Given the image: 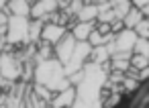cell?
Listing matches in <instances>:
<instances>
[{
	"label": "cell",
	"mask_w": 149,
	"mask_h": 108,
	"mask_svg": "<svg viewBox=\"0 0 149 108\" xmlns=\"http://www.w3.org/2000/svg\"><path fill=\"white\" fill-rule=\"evenodd\" d=\"M110 27H112V35H118V33H123V31H125V29H127V27H125V23H123V21H114V23H112V25H110Z\"/></svg>",
	"instance_id": "obj_22"
},
{
	"label": "cell",
	"mask_w": 149,
	"mask_h": 108,
	"mask_svg": "<svg viewBox=\"0 0 149 108\" xmlns=\"http://www.w3.org/2000/svg\"><path fill=\"white\" fill-rule=\"evenodd\" d=\"M114 108H149V80L141 82L137 90L123 94L120 102Z\"/></svg>",
	"instance_id": "obj_3"
},
{
	"label": "cell",
	"mask_w": 149,
	"mask_h": 108,
	"mask_svg": "<svg viewBox=\"0 0 149 108\" xmlns=\"http://www.w3.org/2000/svg\"><path fill=\"white\" fill-rule=\"evenodd\" d=\"M0 75L17 84L23 75V61L15 53H2L0 55Z\"/></svg>",
	"instance_id": "obj_4"
},
{
	"label": "cell",
	"mask_w": 149,
	"mask_h": 108,
	"mask_svg": "<svg viewBox=\"0 0 149 108\" xmlns=\"http://www.w3.org/2000/svg\"><path fill=\"white\" fill-rule=\"evenodd\" d=\"M70 31L65 29V27H61V25H55V23H45V27H43V35H41V41H45V43H49V45H57L65 35H68Z\"/></svg>",
	"instance_id": "obj_8"
},
{
	"label": "cell",
	"mask_w": 149,
	"mask_h": 108,
	"mask_svg": "<svg viewBox=\"0 0 149 108\" xmlns=\"http://www.w3.org/2000/svg\"><path fill=\"white\" fill-rule=\"evenodd\" d=\"M143 21H145V17H143V15H141L135 6H133V10L127 15V19H125L123 23H125V27H127V29L135 31V29H137V25H139V23H143Z\"/></svg>",
	"instance_id": "obj_16"
},
{
	"label": "cell",
	"mask_w": 149,
	"mask_h": 108,
	"mask_svg": "<svg viewBox=\"0 0 149 108\" xmlns=\"http://www.w3.org/2000/svg\"><path fill=\"white\" fill-rule=\"evenodd\" d=\"M8 8V2H4V0H0V12H2V10H6Z\"/></svg>",
	"instance_id": "obj_25"
},
{
	"label": "cell",
	"mask_w": 149,
	"mask_h": 108,
	"mask_svg": "<svg viewBox=\"0 0 149 108\" xmlns=\"http://www.w3.org/2000/svg\"><path fill=\"white\" fill-rule=\"evenodd\" d=\"M13 86H15V84H13L10 80H6L4 75H0V90H2V92H8Z\"/></svg>",
	"instance_id": "obj_23"
},
{
	"label": "cell",
	"mask_w": 149,
	"mask_h": 108,
	"mask_svg": "<svg viewBox=\"0 0 149 108\" xmlns=\"http://www.w3.org/2000/svg\"><path fill=\"white\" fill-rule=\"evenodd\" d=\"M8 21H10V12L2 10L0 12V27H8Z\"/></svg>",
	"instance_id": "obj_24"
},
{
	"label": "cell",
	"mask_w": 149,
	"mask_h": 108,
	"mask_svg": "<svg viewBox=\"0 0 149 108\" xmlns=\"http://www.w3.org/2000/svg\"><path fill=\"white\" fill-rule=\"evenodd\" d=\"M76 96H78V92H76V88L72 86V88H68V90L55 94V98L51 100V108H74Z\"/></svg>",
	"instance_id": "obj_10"
},
{
	"label": "cell",
	"mask_w": 149,
	"mask_h": 108,
	"mask_svg": "<svg viewBox=\"0 0 149 108\" xmlns=\"http://www.w3.org/2000/svg\"><path fill=\"white\" fill-rule=\"evenodd\" d=\"M131 67L137 69V71L147 69V67H149V57H143V55H135V53H133V57H131Z\"/></svg>",
	"instance_id": "obj_18"
},
{
	"label": "cell",
	"mask_w": 149,
	"mask_h": 108,
	"mask_svg": "<svg viewBox=\"0 0 149 108\" xmlns=\"http://www.w3.org/2000/svg\"><path fill=\"white\" fill-rule=\"evenodd\" d=\"M43 27H45L43 21H31V25H29V45H35V43L41 41Z\"/></svg>",
	"instance_id": "obj_14"
},
{
	"label": "cell",
	"mask_w": 149,
	"mask_h": 108,
	"mask_svg": "<svg viewBox=\"0 0 149 108\" xmlns=\"http://www.w3.org/2000/svg\"><path fill=\"white\" fill-rule=\"evenodd\" d=\"M137 41H139L137 33L131 31V29H125V31L118 33V35L114 37V41H112L110 45H106V47H108L110 55H116V53H133Z\"/></svg>",
	"instance_id": "obj_5"
},
{
	"label": "cell",
	"mask_w": 149,
	"mask_h": 108,
	"mask_svg": "<svg viewBox=\"0 0 149 108\" xmlns=\"http://www.w3.org/2000/svg\"><path fill=\"white\" fill-rule=\"evenodd\" d=\"M59 10V2L53 0H41V2H33V10H31V21H43L49 23V19Z\"/></svg>",
	"instance_id": "obj_7"
},
{
	"label": "cell",
	"mask_w": 149,
	"mask_h": 108,
	"mask_svg": "<svg viewBox=\"0 0 149 108\" xmlns=\"http://www.w3.org/2000/svg\"><path fill=\"white\" fill-rule=\"evenodd\" d=\"M112 10L116 21H125L127 15L133 10V2H127V0H120V2H112Z\"/></svg>",
	"instance_id": "obj_15"
},
{
	"label": "cell",
	"mask_w": 149,
	"mask_h": 108,
	"mask_svg": "<svg viewBox=\"0 0 149 108\" xmlns=\"http://www.w3.org/2000/svg\"><path fill=\"white\" fill-rule=\"evenodd\" d=\"M76 45H78L76 37H74L72 33H68V35H65L55 47H53V51H55V59L61 61L63 65H68L70 59H72V55H74V51H76Z\"/></svg>",
	"instance_id": "obj_6"
},
{
	"label": "cell",
	"mask_w": 149,
	"mask_h": 108,
	"mask_svg": "<svg viewBox=\"0 0 149 108\" xmlns=\"http://www.w3.org/2000/svg\"><path fill=\"white\" fill-rule=\"evenodd\" d=\"M96 25H98V21L96 23H74L70 27V33L76 37L78 43H86V41H90V35L96 31Z\"/></svg>",
	"instance_id": "obj_9"
},
{
	"label": "cell",
	"mask_w": 149,
	"mask_h": 108,
	"mask_svg": "<svg viewBox=\"0 0 149 108\" xmlns=\"http://www.w3.org/2000/svg\"><path fill=\"white\" fill-rule=\"evenodd\" d=\"M29 25H31V19H23V17H13L10 15L6 43L13 45V47L29 45Z\"/></svg>",
	"instance_id": "obj_2"
},
{
	"label": "cell",
	"mask_w": 149,
	"mask_h": 108,
	"mask_svg": "<svg viewBox=\"0 0 149 108\" xmlns=\"http://www.w3.org/2000/svg\"><path fill=\"white\" fill-rule=\"evenodd\" d=\"M13 17H23V19H31V10H33V2L27 0H10L8 8H6Z\"/></svg>",
	"instance_id": "obj_11"
},
{
	"label": "cell",
	"mask_w": 149,
	"mask_h": 108,
	"mask_svg": "<svg viewBox=\"0 0 149 108\" xmlns=\"http://www.w3.org/2000/svg\"><path fill=\"white\" fill-rule=\"evenodd\" d=\"M110 59H112V55H110L108 47H96L90 55V63H98V65H108Z\"/></svg>",
	"instance_id": "obj_13"
},
{
	"label": "cell",
	"mask_w": 149,
	"mask_h": 108,
	"mask_svg": "<svg viewBox=\"0 0 149 108\" xmlns=\"http://www.w3.org/2000/svg\"><path fill=\"white\" fill-rule=\"evenodd\" d=\"M133 6H135L145 19H149V0H135Z\"/></svg>",
	"instance_id": "obj_21"
},
{
	"label": "cell",
	"mask_w": 149,
	"mask_h": 108,
	"mask_svg": "<svg viewBox=\"0 0 149 108\" xmlns=\"http://www.w3.org/2000/svg\"><path fill=\"white\" fill-rule=\"evenodd\" d=\"M98 15H100V10H98V6H96V2H86V6L82 8V12L78 15V23H96L98 21Z\"/></svg>",
	"instance_id": "obj_12"
},
{
	"label": "cell",
	"mask_w": 149,
	"mask_h": 108,
	"mask_svg": "<svg viewBox=\"0 0 149 108\" xmlns=\"http://www.w3.org/2000/svg\"><path fill=\"white\" fill-rule=\"evenodd\" d=\"M135 33H137L139 39H149V19H145L143 23H139L137 29H135Z\"/></svg>",
	"instance_id": "obj_20"
},
{
	"label": "cell",
	"mask_w": 149,
	"mask_h": 108,
	"mask_svg": "<svg viewBox=\"0 0 149 108\" xmlns=\"http://www.w3.org/2000/svg\"><path fill=\"white\" fill-rule=\"evenodd\" d=\"M135 55H143V57H149V39H139L135 49H133Z\"/></svg>",
	"instance_id": "obj_19"
},
{
	"label": "cell",
	"mask_w": 149,
	"mask_h": 108,
	"mask_svg": "<svg viewBox=\"0 0 149 108\" xmlns=\"http://www.w3.org/2000/svg\"><path fill=\"white\" fill-rule=\"evenodd\" d=\"M33 82L49 88L53 94H59V92L72 88L63 63L57 61L55 57L53 59H47V61H39L35 65V78H33Z\"/></svg>",
	"instance_id": "obj_1"
},
{
	"label": "cell",
	"mask_w": 149,
	"mask_h": 108,
	"mask_svg": "<svg viewBox=\"0 0 149 108\" xmlns=\"http://www.w3.org/2000/svg\"><path fill=\"white\" fill-rule=\"evenodd\" d=\"M31 88H33V94H35L37 98H41L43 102H47V104H51V100L55 98V94H53L49 88L41 86V84H35V82H33V86H31Z\"/></svg>",
	"instance_id": "obj_17"
}]
</instances>
